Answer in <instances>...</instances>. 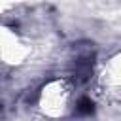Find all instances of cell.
I'll return each mask as SVG.
<instances>
[{
    "label": "cell",
    "mask_w": 121,
    "mask_h": 121,
    "mask_svg": "<svg viewBox=\"0 0 121 121\" xmlns=\"http://www.w3.org/2000/svg\"><path fill=\"white\" fill-rule=\"evenodd\" d=\"M72 98V85L70 81H51L40 93V108L49 115H60L68 108Z\"/></svg>",
    "instance_id": "cell-1"
}]
</instances>
